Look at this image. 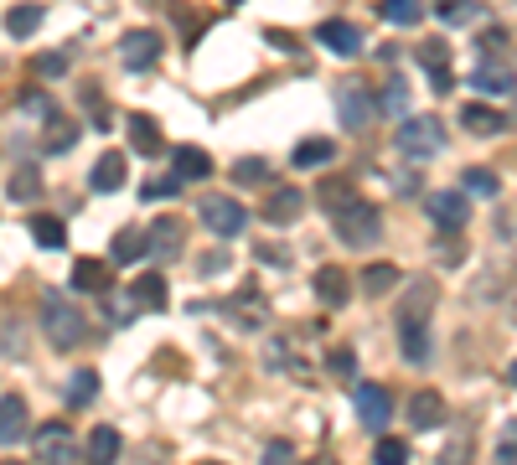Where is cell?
I'll use <instances>...</instances> for the list:
<instances>
[{"label":"cell","mask_w":517,"mask_h":465,"mask_svg":"<svg viewBox=\"0 0 517 465\" xmlns=\"http://www.w3.org/2000/svg\"><path fill=\"white\" fill-rule=\"evenodd\" d=\"M512 383H517V362H512Z\"/></svg>","instance_id":"obj_47"},{"label":"cell","mask_w":517,"mask_h":465,"mask_svg":"<svg viewBox=\"0 0 517 465\" xmlns=\"http://www.w3.org/2000/svg\"><path fill=\"white\" fill-rule=\"evenodd\" d=\"M37 26H42V6H37V0H26V6H11V16H6V31H11V37H32Z\"/></svg>","instance_id":"obj_29"},{"label":"cell","mask_w":517,"mask_h":465,"mask_svg":"<svg viewBox=\"0 0 517 465\" xmlns=\"http://www.w3.org/2000/svg\"><path fill=\"white\" fill-rule=\"evenodd\" d=\"M88 460H99V465H109V460H119V429H109V424H99L94 434H88Z\"/></svg>","instance_id":"obj_27"},{"label":"cell","mask_w":517,"mask_h":465,"mask_svg":"<svg viewBox=\"0 0 517 465\" xmlns=\"http://www.w3.org/2000/svg\"><path fill=\"white\" fill-rule=\"evenodd\" d=\"M32 238H37L42 248H63V243H68V228L57 223L52 212H37V217H32Z\"/></svg>","instance_id":"obj_31"},{"label":"cell","mask_w":517,"mask_h":465,"mask_svg":"<svg viewBox=\"0 0 517 465\" xmlns=\"http://www.w3.org/2000/svg\"><path fill=\"white\" fill-rule=\"evenodd\" d=\"M378 460H383V465H404V460H409V445L393 440V434H383V440H378Z\"/></svg>","instance_id":"obj_39"},{"label":"cell","mask_w":517,"mask_h":465,"mask_svg":"<svg viewBox=\"0 0 517 465\" xmlns=\"http://www.w3.org/2000/svg\"><path fill=\"white\" fill-rule=\"evenodd\" d=\"M6 192H11L16 202H37V197H42V171H37V166H21V171H11Z\"/></svg>","instance_id":"obj_25"},{"label":"cell","mask_w":517,"mask_h":465,"mask_svg":"<svg viewBox=\"0 0 517 465\" xmlns=\"http://www.w3.org/2000/svg\"><path fill=\"white\" fill-rule=\"evenodd\" d=\"M399 352L409 362H430V336H424V321H404V341H399Z\"/></svg>","instance_id":"obj_30"},{"label":"cell","mask_w":517,"mask_h":465,"mask_svg":"<svg viewBox=\"0 0 517 465\" xmlns=\"http://www.w3.org/2000/svg\"><path fill=\"white\" fill-rule=\"evenodd\" d=\"M161 31H150V26H135L119 37V62H125L130 73H145V68H156V57H161Z\"/></svg>","instance_id":"obj_5"},{"label":"cell","mask_w":517,"mask_h":465,"mask_svg":"<svg viewBox=\"0 0 517 465\" xmlns=\"http://www.w3.org/2000/svg\"><path fill=\"white\" fill-rule=\"evenodd\" d=\"M481 47H486V52H502V47H507V31H502V26L481 31Z\"/></svg>","instance_id":"obj_45"},{"label":"cell","mask_w":517,"mask_h":465,"mask_svg":"<svg viewBox=\"0 0 517 465\" xmlns=\"http://www.w3.org/2000/svg\"><path fill=\"white\" fill-rule=\"evenodd\" d=\"M37 460H47V465H73L78 460V434H73V424H42V434H37Z\"/></svg>","instance_id":"obj_7"},{"label":"cell","mask_w":517,"mask_h":465,"mask_svg":"<svg viewBox=\"0 0 517 465\" xmlns=\"http://www.w3.org/2000/svg\"><path fill=\"white\" fill-rule=\"evenodd\" d=\"M471 88H481V93H492V99H502V93L517 88V78H512V68H502V62H481V68L471 73Z\"/></svg>","instance_id":"obj_19"},{"label":"cell","mask_w":517,"mask_h":465,"mask_svg":"<svg viewBox=\"0 0 517 465\" xmlns=\"http://www.w3.org/2000/svg\"><path fill=\"white\" fill-rule=\"evenodd\" d=\"M326 372H331L337 383H352V378H357V357H352L347 347H337V352L326 357Z\"/></svg>","instance_id":"obj_37"},{"label":"cell","mask_w":517,"mask_h":465,"mask_svg":"<svg viewBox=\"0 0 517 465\" xmlns=\"http://www.w3.org/2000/svg\"><path fill=\"white\" fill-rule=\"evenodd\" d=\"M466 192H476V197H497V171L471 166V171H466Z\"/></svg>","instance_id":"obj_38"},{"label":"cell","mask_w":517,"mask_h":465,"mask_svg":"<svg viewBox=\"0 0 517 465\" xmlns=\"http://www.w3.org/2000/svg\"><path fill=\"white\" fill-rule=\"evenodd\" d=\"M409 424H414V429H440V424H445V398H440L435 388H419V393L409 398Z\"/></svg>","instance_id":"obj_16"},{"label":"cell","mask_w":517,"mask_h":465,"mask_svg":"<svg viewBox=\"0 0 517 465\" xmlns=\"http://www.w3.org/2000/svg\"><path fill=\"white\" fill-rule=\"evenodd\" d=\"M316 197H321V207H326V217H331V228H337L342 243L373 248V238H378V212L357 197V186H352L347 176H326V181L316 186Z\"/></svg>","instance_id":"obj_1"},{"label":"cell","mask_w":517,"mask_h":465,"mask_svg":"<svg viewBox=\"0 0 517 465\" xmlns=\"http://www.w3.org/2000/svg\"><path fill=\"white\" fill-rule=\"evenodd\" d=\"M357 419L368 424L373 434H383V424H388V414H393V398H388V388H378V383H357Z\"/></svg>","instance_id":"obj_10"},{"label":"cell","mask_w":517,"mask_h":465,"mask_svg":"<svg viewBox=\"0 0 517 465\" xmlns=\"http://www.w3.org/2000/svg\"><path fill=\"white\" fill-rule=\"evenodd\" d=\"M223 269H228V254H207V259H197V274H202V279L223 274Z\"/></svg>","instance_id":"obj_43"},{"label":"cell","mask_w":517,"mask_h":465,"mask_svg":"<svg viewBox=\"0 0 517 465\" xmlns=\"http://www.w3.org/2000/svg\"><path fill=\"white\" fill-rule=\"evenodd\" d=\"M383 109H388V114L404 109V83H388V88H383Z\"/></svg>","instance_id":"obj_44"},{"label":"cell","mask_w":517,"mask_h":465,"mask_svg":"<svg viewBox=\"0 0 517 465\" xmlns=\"http://www.w3.org/2000/svg\"><path fill=\"white\" fill-rule=\"evenodd\" d=\"M26 440V398L6 393L0 398V445H21Z\"/></svg>","instance_id":"obj_17"},{"label":"cell","mask_w":517,"mask_h":465,"mask_svg":"<svg viewBox=\"0 0 517 465\" xmlns=\"http://www.w3.org/2000/svg\"><path fill=\"white\" fill-rule=\"evenodd\" d=\"M461 124H466L471 135H481V140H486V135H502V130H507V119H502L497 109H486V104H466V109H461Z\"/></svg>","instance_id":"obj_21"},{"label":"cell","mask_w":517,"mask_h":465,"mask_svg":"<svg viewBox=\"0 0 517 465\" xmlns=\"http://www.w3.org/2000/svg\"><path fill=\"white\" fill-rule=\"evenodd\" d=\"M378 11H383L388 26H414V21L424 16V0H383Z\"/></svg>","instance_id":"obj_32"},{"label":"cell","mask_w":517,"mask_h":465,"mask_svg":"<svg viewBox=\"0 0 517 465\" xmlns=\"http://www.w3.org/2000/svg\"><path fill=\"white\" fill-rule=\"evenodd\" d=\"M109 285H114V269H109L104 259H78V264H73V290H83V295H109Z\"/></svg>","instance_id":"obj_15"},{"label":"cell","mask_w":517,"mask_h":465,"mask_svg":"<svg viewBox=\"0 0 517 465\" xmlns=\"http://www.w3.org/2000/svg\"><path fill=\"white\" fill-rule=\"evenodd\" d=\"M243 300H233V310H238V321H254V326H264V316H269V310H264V300H259V290L249 285V290H238Z\"/></svg>","instance_id":"obj_36"},{"label":"cell","mask_w":517,"mask_h":465,"mask_svg":"<svg viewBox=\"0 0 517 465\" xmlns=\"http://www.w3.org/2000/svg\"><path fill=\"white\" fill-rule=\"evenodd\" d=\"M331 99H337V119H342V130H368L373 114H378V99H373V88L362 83V78H342Z\"/></svg>","instance_id":"obj_4"},{"label":"cell","mask_w":517,"mask_h":465,"mask_svg":"<svg viewBox=\"0 0 517 465\" xmlns=\"http://www.w3.org/2000/svg\"><path fill=\"white\" fill-rule=\"evenodd\" d=\"M316 300L331 305V310H342V305L352 300V279H347V269L321 264V269H316Z\"/></svg>","instance_id":"obj_11"},{"label":"cell","mask_w":517,"mask_h":465,"mask_svg":"<svg viewBox=\"0 0 517 465\" xmlns=\"http://www.w3.org/2000/svg\"><path fill=\"white\" fill-rule=\"evenodd\" d=\"M466 11H471V0H435V16H440V21H450V26L461 21Z\"/></svg>","instance_id":"obj_41"},{"label":"cell","mask_w":517,"mask_h":465,"mask_svg":"<svg viewBox=\"0 0 517 465\" xmlns=\"http://www.w3.org/2000/svg\"><path fill=\"white\" fill-rule=\"evenodd\" d=\"M316 37H321V47H331L337 57H357L362 52V31L352 21H321Z\"/></svg>","instance_id":"obj_13"},{"label":"cell","mask_w":517,"mask_h":465,"mask_svg":"<svg viewBox=\"0 0 517 465\" xmlns=\"http://www.w3.org/2000/svg\"><path fill=\"white\" fill-rule=\"evenodd\" d=\"M424 212H430V223H435L440 233H461L466 217H471L461 192H430V197H424Z\"/></svg>","instance_id":"obj_9"},{"label":"cell","mask_w":517,"mask_h":465,"mask_svg":"<svg viewBox=\"0 0 517 465\" xmlns=\"http://www.w3.org/2000/svg\"><path fill=\"white\" fill-rule=\"evenodd\" d=\"M197 212H202V223L218 233V238H238L243 228H249V212H243L233 197H202Z\"/></svg>","instance_id":"obj_6"},{"label":"cell","mask_w":517,"mask_h":465,"mask_svg":"<svg viewBox=\"0 0 517 465\" xmlns=\"http://www.w3.org/2000/svg\"><path fill=\"white\" fill-rule=\"evenodd\" d=\"M42 336L52 341L57 352H73L78 341L88 336V321L83 310L63 295V290H42Z\"/></svg>","instance_id":"obj_2"},{"label":"cell","mask_w":517,"mask_h":465,"mask_svg":"<svg viewBox=\"0 0 517 465\" xmlns=\"http://www.w3.org/2000/svg\"><path fill=\"white\" fill-rule=\"evenodd\" d=\"M73 140H78V130H73V124H68V119H52V135H47V150L57 155V150H68Z\"/></svg>","instance_id":"obj_40"},{"label":"cell","mask_w":517,"mask_h":465,"mask_svg":"<svg viewBox=\"0 0 517 465\" xmlns=\"http://www.w3.org/2000/svg\"><path fill=\"white\" fill-rule=\"evenodd\" d=\"M145 197H176V181H150Z\"/></svg>","instance_id":"obj_46"},{"label":"cell","mask_w":517,"mask_h":465,"mask_svg":"<svg viewBox=\"0 0 517 465\" xmlns=\"http://www.w3.org/2000/svg\"><path fill=\"white\" fill-rule=\"evenodd\" d=\"M94 393H99V372L94 367L73 372V383H68V403H73V409H78V403H94Z\"/></svg>","instance_id":"obj_33"},{"label":"cell","mask_w":517,"mask_h":465,"mask_svg":"<svg viewBox=\"0 0 517 465\" xmlns=\"http://www.w3.org/2000/svg\"><path fill=\"white\" fill-rule=\"evenodd\" d=\"M331 155H337V145H331V140H300V145H295V166H300V171L331 166Z\"/></svg>","instance_id":"obj_28"},{"label":"cell","mask_w":517,"mask_h":465,"mask_svg":"<svg viewBox=\"0 0 517 465\" xmlns=\"http://www.w3.org/2000/svg\"><path fill=\"white\" fill-rule=\"evenodd\" d=\"M430 305H435V290L419 279V285H414V300H404V316H399V321H424V316H430Z\"/></svg>","instance_id":"obj_35"},{"label":"cell","mask_w":517,"mask_h":465,"mask_svg":"<svg viewBox=\"0 0 517 465\" xmlns=\"http://www.w3.org/2000/svg\"><path fill=\"white\" fill-rule=\"evenodd\" d=\"M404 285V274L393 269V264H368L362 269V290L368 295H388V290H399Z\"/></svg>","instance_id":"obj_24"},{"label":"cell","mask_w":517,"mask_h":465,"mask_svg":"<svg viewBox=\"0 0 517 465\" xmlns=\"http://www.w3.org/2000/svg\"><path fill=\"white\" fill-rule=\"evenodd\" d=\"M171 171H176V181H202V176H212V155L202 145H176Z\"/></svg>","instance_id":"obj_14"},{"label":"cell","mask_w":517,"mask_h":465,"mask_svg":"<svg viewBox=\"0 0 517 465\" xmlns=\"http://www.w3.org/2000/svg\"><path fill=\"white\" fill-rule=\"evenodd\" d=\"M497 460H517V419H507V429H502V445H497Z\"/></svg>","instance_id":"obj_42"},{"label":"cell","mask_w":517,"mask_h":465,"mask_svg":"<svg viewBox=\"0 0 517 465\" xmlns=\"http://www.w3.org/2000/svg\"><path fill=\"white\" fill-rule=\"evenodd\" d=\"M119 186H125V155L104 150L99 166H94V192H119Z\"/></svg>","instance_id":"obj_22"},{"label":"cell","mask_w":517,"mask_h":465,"mask_svg":"<svg viewBox=\"0 0 517 465\" xmlns=\"http://www.w3.org/2000/svg\"><path fill=\"white\" fill-rule=\"evenodd\" d=\"M130 145H135L140 155H161V150H166L161 124L150 119V114H130Z\"/></svg>","instance_id":"obj_20"},{"label":"cell","mask_w":517,"mask_h":465,"mask_svg":"<svg viewBox=\"0 0 517 465\" xmlns=\"http://www.w3.org/2000/svg\"><path fill=\"white\" fill-rule=\"evenodd\" d=\"M145 243H150V254H181V243H187V228L176 223V217H156L150 223V233H145Z\"/></svg>","instance_id":"obj_18"},{"label":"cell","mask_w":517,"mask_h":465,"mask_svg":"<svg viewBox=\"0 0 517 465\" xmlns=\"http://www.w3.org/2000/svg\"><path fill=\"white\" fill-rule=\"evenodd\" d=\"M145 254H150V243H145L140 228H125V233L114 238V264H140Z\"/></svg>","instance_id":"obj_26"},{"label":"cell","mask_w":517,"mask_h":465,"mask_svg":"<svg viewBox=\"0 0 517 465\" xmlns=\"http://www.w3.org/2000/svg\"><path fill=\"white\" fill-rule=\"evenodd\" d=\"M414 57H419V68L430 73V88H435V93H455V73H450V47H445L440 37L419 42V47H414Z\"/></svg>","instance_id":"obj_8"},{"label":"cell","mask_w":517,"mask_h":465,"mask_svg":"<svg viewBox=\"0 0 517 465\" xmlns=\"http://www.w3.org/2000/svg\"><path fill=\"white\" fill-rule=\"evenodd\" d=\"M300 207H306V192H300V186H275L269 202H264V223L285 228V223H295V217H300Z\"/></svg>","instance_id":"obj_12"},{"label":"cell","mask_w":517,"mask_h":465,"mask_svg":"<svg viewBox=\"0 0 517 465\" xmlns=\"http://www.w3.org/2000/svg\"><path fill=\"white\" fill-rule=\"evenodd\" d=\"M228 6H243V0H228Z\"/></svg>","instance_id":"obj_48"},{"label":"cell","mask_w":517,"mask_h":465,"mask_svg":"<svg viewBox=\"0 0 517 465\" xmlns=\"http://www.w3.org/2000/svg\"><path fill=\"white\" fill-rule=\"evenodd\" d=\"M233 181L238 186H269V166L259 161V155H243V161L233 166Z\"/></svg>","instance_id":"obj_34"},{"label":"cell","mask_w":517,"mask_h":465,"mask_svg":"<svg viewBox=\"0 0 517 465\" xmlns=\"http://www.w3.org/2000/svg\"><path fill=\"white\" fill-rule=\"evenodd\" d=\"M130 295L140 310H166V274H140L130 285Z\"/></svg>","instance_id":"obj_23"},{"label":"cell","mask_w":517,"mask_h":465,"mask_svg":"<svg viewBox=\"0 0 517 465\" xmlns=\"http://www.w3.org/2000/svg\"><path fill=\"white\" fill-rule=\"evenodd\" d=\"M399 150L409 155V161H430V155H440L445 150V124L435 119V114H414V119H404L399 124Z\"/></svg>","instance_id":"obj_3"}]
</instances>
